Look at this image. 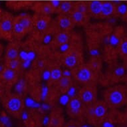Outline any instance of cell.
<instances>
[{"label":"cell","mask_w":127,"mask_h":127,"mask_svg":"<svg viewBox=\"0 0 127 127\" xmlns=\"http://www.w3.org/2000/svg\"><path fill=\"white\" fill-rule=\"evenodd\" d=\"M104 98L108 105L120 106L127 102V85H117L108 88L104 93Z\"/></svg>","instance_id":"1"},{"label":"cell","mask_w":127,"mask_h":127,"mask_svg":"<svg viewBox=\"0 0 127 127\" xmlns=\"http://www.w3.org/2000/svg\"><path fill=\"white\" fill-rule=\"evenodd\" d=\"M33 27V17L26 13L17 15L13 18V36L15 40H19L30 31Z\"/></svg>","instance_id":"2"},{"label":"cell","mask_w":127,"mask_h":127,"mask_svg":"<svg viewBox=\"0 0 127 127\" xmlns=\"http://www.w3.org/2000/svg\"><path fill=\"white\" fill-rule=\"evenodd\" d=\"M3 102L7 111L13 115H18L22 113L24 103L20 95L5 93L3 95Z\"/></svg>","instance_id":"3"},{"label":"cell","mask_w":127,"mask_h":127,"mask_svg":"<svg viewBox=\"0 0 127 127\" xmlns=\"http://www.w3.org/2000/svg\"><path fill=\"white\" fill-rule=\"evenodd\" d=\"M18 71L13 70L6 67L0 72V91L2 93V95L5 93L8 92L11 88L15 85L18 81Z\"/></svg>","instance_id":"4"},{"label":"cell","mask_w":127,"mask_h":127,"mask_svg":"<svg viewBox=\"0 0 127 127\" xmlns=\"http://www.w3.org/2000/svg\"><path fill=\"white\" fill-rule=\"evenodd\" d=\"M75 69L74 75L78 81L85 85L95 83L97 72L93 71L89 65H80Z\"/></svg>","instance_id":"5"},{"label":"cell","mask_w":127,"mask_h":127,"mask_svg":"<svg viewBox=\"0 0 127 127\" xmlns=\"http://www.w3.org/2000/svg\"><path fill=\"white\" fill-rule=\"evenodd\" d=\"M14 17L8 12H3L0 19V38L7 41H12Z\"/></svg>","instance_id":"6"},{"label":"cell","mask_w":127,"mask_h":127,"mask_svg":"<svg viewBox=\"0 0 127 127\" xmlns=\"http://www.w3.org/2000/svg\"><path fill=\"white\" fill-rule=\"evenodd\" d=\"M81 53L79 51L76 49H71L70 47L69 50L67 53H65V56L63 58V63L64 65L70 69H75L81 64L80 59H81Z\"/></svg>","instance_id":"7"},{"label":"cell","mask_w":127,"mask_h":127,"mask_svg":"<svg viewBox=\"0 0 127 127\" xmlns=\"http://www.w3.org/2000/svg\"><path fill=\"white\" fill-rule=\"evenodd\" d=\"M96 97V88L94 84L87 85L79 92V98L86 104H91Z\"/></svg>","instance_id":"8"},{"label":"cell","mask_w":127,"mask_h":127,"mask_svg":"<svg viewBox=\"0 0 127 127\" xmlns=\"http://www.w3.org/2000/svg\"><path fill=\"white\" fill-rule=\"evenodd\" d=\"M31 9L35 11L36 13L44 15H51L54 13L56 10L51 5L49 1H37L33 2Z\"/></svg>","instance_id":"9"},{"label":"cell","mask_w":127,"mask_h":127,"mask_svg":"<svg viewBox=\"0 0 127 127\" xmlns=\"http://www.w3.org/2000/svg\"><path fill=\"white\" fill-rule=\"evenodd\" d=\"M51 17L48 15L36 13L33 17V27L39 31H44L47 29L51 23Z\"/></svg>","instance_id":"10"},{"label":"cell","mask_w":127,"mask_h":127,"mask_svg":"<svg viewBox=\"0 0 127 127\" xmlns=\"http://www.w3.org/2000/svg\"><path fill=\"white\" fill-rule=\"evenodd\" d=\"M57 23L62 31H70L75 25L69 15H59Z\"/></svg>","instance_id":"11"},{"label":"cell","mask_w":127,"mask_h":127,"mask_svg":"<svg viewBox=\"0 0 127 127\" xmlns=\"http://www.w3.org/2000/svg\"><path fill=\"white\" fill-rule=\"evenodd\" d=\"M69 16L71 17L75 25H84L89 22L90 15L89 13H85L73 9V10L69 14Z\"/></svg>","instance_id":"12"},{"label":"cell","mask_w":127,"mask_h":127,"mask_svg":"<svg viewBox=\"0 0 127 127\" xmlns=\"http://www.w3.org/2000/svg\"><path fill=\"white\" fill-rule=\"evenodd\" d=\"M115 13H117V5L113 3V1H102L100 17L102 18L110 17L114 15Z\"/></svg>","instance_id":"13"},{"label":"cell","mask_w":127,"mask_h":127,"mask_svg":"<svg viewBox=\"0 0 127 127\" xmlns=\"http://www.w3.org/2000/svg\"><path fill=\"white\" fill-rule=\"evenodd\" d=\"M19 45L17 40L11 41L5 51V60L19 58Z\"/></svg>","instance_id":"14"},{"label":"cell","mask_w":127,"mask_h":127,"mask_svg":"<svg viewBox=\"0 0 127 127\" xmlns=\"http://www.w3.org/2000/svg\"><path fill=\"white\" fill-rule=\"evenodd\" d=\"M68 108L70 115L72 116H77L81 112L82 101L78 97H73L69 100Z\"/></svg>","instance_id":"15"},{"label":"cell","mask_w":127,"mask_h":127,"mask_svg":"<svg viewBox=\"0 0 127 127\" xmlns=\"http://www.w3.org/2000/svg\"><path fill=\"white\" fill-rule=\"evenodd\" d=\"M102 3V1H99V0H93V1H88L89 15H91L93 17H100Z\"/></svg>","instance_id":"16"},{"label":"cell","mask_w":127,"mask_h":127,"mask_svg":"<svg viewBox=\"0 0 127 127\" xmlns=\"http://www.w3.org/2000/svg\"><path fill=\"white\" fill-rule=\"evenodd\" d=\"M33 2L30 1H17V0H11L7 1V6L9 8L13 10H20L21 9L27 8L31 7Z\"/></svg>","instance_id":"17"},{"label":"cell","mask_w":127,"mask_h":127,"mask_svg":"<svg viewBox=\"0 0 127 127\" xmlns=\"http://www.w3.org/2000/svg\"><path fill=\"white\" fill-rule=\"evenodd\" d=\"M75 2L69 0H65L61 1L60 5L57 9L59 15H69L73 10Z\"/></svg>","instance_id":"18"},{"label":"cell","mask_w":127,"mask_h":127,"mask_svg":"<svg viewBox=\"0 0 127 127\" xmlns=\"http://www.w3.org/2000/svg\"><path fill=\"white\" fill-rule=\"evenodd\" d=\"M93 115L92 118L101 119L105 116L107 111V107L104 102H98L93 106Z\"/></svg>","instance_id":"19"},{"label":"cell","mask_w":127,"mask_h":127,"mask_svg":"<svg viewBox=\"0 0 127 127\" xmlns=\"http://www.w3.org/2000/svg\"><path fill=\"white\" fill-rule=\"evenodd\" d=\"M118 52L125 63V67L127 68V37H123L118 47Z\"/></svg>","instance_id":"20"},{"label":"cell","mask_w":127,"mask_h":127,"mask_svg":"<svg viewBox=\"0 0 127 127\" xmlns=\"http://www.w3.org/2000/svg\"><path fill=\"white\" fill-rule=\"evenodd\" d=\"M57 85L59 91H61L62 93H65V92L67 93L69 88L72 86L71 77H62L57 82Z\"/></svg>","instance_id":"21"},{"label":"cell","mask_w":127,"mask_h":127,"mask_svg":"<svg viewBox=\"0 0 127 127\" xmlns=\"http://www.w3.org/2000/svg\"><path fill=\"white\" fill-rule=\"evenodd\" d=\"M69 31H62L58 32L55 36V43L57 45H61L65 43H68L70 39V34Z\"/></svg>","instance_id":"22"},{"label":"cell","mask_w":127,"mask_h":127,"mask_svg":"<svg viewBox=\"0 0 127 127\" xmlns=\"http://www.w3.org/2000/svg\"><path fill=\"white\" fill-rule=\"evenodd\" d=\"M5 66L13 70L18 71L21 66V60L19 58L5 60Z\"/></svg>","instance_id":"23"},{"label":"cell","mask_w":127,"mask_h":127,"mask_svg":"<svg viewBox=\"0 0 127 127\" xmlns=\"http://www.w3.org/2000/svg\"><path fill=\"white\" fill-rule=\"evenodd\" d=\"M14 87L15 91L16 92V93L21 95L25 91L27 85H26V82L24 79H19L16 82V83L15 84Z\"/></svg>","instance_id":"24"},{"label":"cell","mask_w":127,"mask_h":127,"mask_svg":"<svg viewBox=\"0 0 127 127\" xmlns=\"http://www.w3.org/2000/svg\"><path fill=\"white\" fill-rule=\"evenodd\" d=\"M74 9L79 11L85 13H89V7H88V1H77L75 2Z\"/></svg>","instance_id":"25"},{"label":"cell","mask_w":127,"mask_h":127,"mask_svg":"<svg viewBox=\"0 0 127 127\" xmlns=\"http://www.w3.org/2000/svg\"><path fill=\"white\" fill-rule=\"evenodd\" d=\"M88 65L93 71H96L97 73H98V71H100V69H101V67H102L101 61L98 58V57H93L91 59V61H90L89 64H88Z\"/></svg>","instance_id":"26"},{"label":"cell","mask_w":127,"mask_h":127,"mask_svg":"<svg viewBox=\"0 0 127 127\" xmlns=\"http://www.w3.org/2000/svg\"><path fill=\"white\" fill-rule=\"evenodd\" d=\"M63 77L62 71L59 68H54L51 70V79L53 82H57Z\"/></svg>","instance_id":"27"},{"label":"cell","mask_w":127,"mask_h":127,"mask_svg":"<svg viewBox=\"0 0 127 127\" xmlns=\"http://www.w3.org/2000/svg\"><path fill=\"white\" fill-rule=\"evenodd\" d=\"M25 105L29 107V108H39L41 107V104L39 102H36L35 100L31 98H27L25 100Z\"/></svg>","instance_id":"28"},{"label":"cell","mask_w":127,"mask_h":127,"mask_svg":"<svg viewBox=\"0 0 127 127\" xmlns=\"http://www.w3.org/2000/svg\"><path fill=\"white\" fill-rule=\"evenodd\" d=\"M117 13L125 17L127 15V5L121 3L117 5Z\"/></svg>","instance_id":"29"},{"label":"cell","mask_w":127,"mask_h":127,"mask_svg":"<svg viewBox=\"0 0 127 127\" xmlns=\"http://www.w3.org/2000/svg\"><path fill=\"white\" fill-rule=\"evenodd\" d=\"M49 89L47 86H42L41 89V92H40V97H41V100H45L47 99L49 95Z\"/></svg>","instance_id":"30"},{"label":"cell","mask_w":127,"mask_h":127,"mask_svg":"<svg viewBox=\"0 0 127 127\" xmlns=\"http://www.w3.org/2000/svg\"><path fill=\"white\" fill-rule=\"evenodd\" d=\"M0 123L3 124L5 127H10L11 126L10 119L5 115H2L0 117Z\"/></svg>","instance_id":"31"},{"label":"cell","mask_w":127,"mask_h":127,"mask_svg":"<svg viewBox=\"0 0 127 127\" xmlns=\"http://www.w3.org/2000/svg\"><path fill=\"white\" fill-rule=\"evenodd\" d=\"M69 100H70V97L69 96V95L67 94H63V95L60 96L59 101L61 104L65 106V105H67L69 104Z\"/></svg>","instance_id":"32"},{"label":"cell","mask_w":127,"mask_h":127,"mask_svg":"<svg viewBox=\"0 0 127 127\" xmlns=\"http://www.w3.org/2000/svg\"><path fill=\"white\" fill-rule=\"evenodd\" d=\"M59 47V49H60L61 51L63 53H67L69 50V49L71 47V45H70V44L68 42V43L62 44V45H61Z\"/></svg>","instance_id":"33"},{"label":"cell","mask_w":127,"mask_h":127,"mask_svg":"<svg viewBox=\"0 0 127 127\" xmlns=\"http://www.w3.org/2000/svg\"><path fill=\"white\" fill-rule=\"evenodd\" d=\"M76 91H77L76 88H75V87H73V86H71V87L69 88V89L67 90V94L69 95V96L70 98H73V97H75V96Z\"/></svg>","instance_id":"34"},{"label":"cell","mask_w":127,"mask_h":127,"mask_svg":"<svg viewBox=\"0 0 127 127\" xmlns=\"http://www.w3.org/2000/svg\"><path fill=\"white\" fill-rule=\"evenodd\" d=\"M42 79L44 81H49L51 79V70H45L42 73Z\"/></svg>","instance_id":"35"},{"label":"cell","mask_w":127,"mask_h":127,"mask_svg":"<svg viewBox=\"0 0 127 127\" xmlns=\"http://www.w3.org/2000/svg\"><path fill=\"white\" fill-rule=\"evenodd\" d=\"M61 1H59V0H52V1H50L49 2H50L51 5H52L53 7L57 11V9H58V7L60 5Z\"/></svg>","instance_id":"36"},{"label":"cell","mask_w":127,"mask_h":127,"mask_svg":"<svg viewBox=\"0 0 127 127\" xmlns=\"http://www.w3.org/2000/svg\"><path fill=\"white\" fill-rule=\"evenodd\" d=\"M36 57V54L34 52V51H28L27 52V60L31 61H33L35 59Z\"/></svg>","instance_id":"37"},{"label":"cell","mask_w":127,"mask_h":127,"mask_svg":"<svg viewBox=\"0 0 127 127\" xmlns=\"http://www.w3.org/2000/svg\"><path fill=\"white\" fill-rule=\"evenodd\" d=\"M43 43L45 44L50 43L51 41H52V36L50 34H47L46 35L44 36L43 37Z\"/></svg>","instance_id":"38"},{"label":"cell","mask_w":127,"mask_h":127,"mask_svg":"<svg viewBox=\"0 0 127 127\" xmlns=\"http://www.w3.org/2000/svg\"><path fill=\"white\" fill-rule=\"evenodd\" d=\"M31 61H29V60H25V61H23L21 62V66L24 69H28L31 65Z\"/></svg>","instance_id":"39"},{"label":"cell","mask_w":127,"mask_h":127,"mask_svg":"<svg viewBox=\"0 0 127 127\" xmlns=\"http://www.w3.org/2000/svg\"><path fill=\"white\" fill-rule=\"evenodd\" d=\"M99 51L96 48H93L90 50V54L93 57H96L99 55Z\"/></svg>","instance_id":"40"},{"label":"cell","mask_w":127,"mask_h":127,"mask_svg":"<svg viewBox=\"0 0 127 127\" xmlns=\"http://www.w3.org/2000/svg\"><path fill=\"white\" fill-rule=\"evenodd\" d=\"M62 75L63 77H71L72 75V73L71 71L69 69H65L63 71H62Z\"/></svg>","instance_id":"41"},{"label":"cell","mask_w":127,"mask_h":127,"mask_svg":"<svg viewBox=\"0 0 127 127\" xmlns=\"http://www.w3.org/2000/svg\"><path fill=\"white\" fill-rule=\"evenodd\" d=\"M102 127H115V126L113 123H111L110 122L106 121L102 124Z\"/></svg>","instance_id":"42"},{"label":"cell","mask_w":127,"mask_h":127,"mask_svg":"<svg viewBox=\"0 0 127 127\" xmlns=\"http://www.w3.org/2000/svg\"><path fill=\"white\" fill-rule=\"evenodd\" d=\"M21 119H23V120H24V121H27V119H28V118H29V115H28V114H27L26 112H22L21 114Z\"/></svg>","instance_id":"43"},{"label":"cell","mask_w":127,"mask_h":127,"mask_svg":"<svg viewBox=\"0 0 127 127\" xmlns=\"http://www.w3.org/2000/svg\"><path fill=\"white\" fill-rule=\"evenodd\" d=\"M40 108H41L42 110H48L49 108H50V106L48 104H45V103H44L42 105H41V107Z\"/></svg>","instance_id":"44"},{"label":"cell","mask_w":127,"mask_h":127,"mask_svg":"<svg viewBox=\"0 0 127 127\" xmlns=\"http://www.w3.org/2000/svg\"><path fill=\"white\" fill-rule=\"evenodd\" d=\"M49 123H50V119H49L48 117H45L43 119V124L44 125H49Z\"/></svg>","instance_id":"45"},{"label":"cell","mask_w":127,"mask_h":127,"mask_svg":"<svg viewBox=\"0 0 127 127\" xmlns=\"http://www.w3.org/2000/svg\"><path fill=\"white\" fill-rule=\"evenodd\" d=\"M3 53V46L0 43V57L1 56V55H2Z\"/></svg>","instance_id":"46"},{"label":"cell","mask_w":127,"mask_h":127,"mask_svg":"<svg viewBox=\"0 0 127 127\" xmlns=\"http://www.w3.org/2000/svg\"><path fill=\"white\" fill-rule=\"evenodd\" d=\"M3 13V11L0 8V19H1V16H2Z\"/></svg>","instance_id":"47"},{"label":"cell","mask_w":127,"mask_h":127,"mask_svg":"<svg viewBox=\"0 0 127 127\" xmlns=\"http://www.w3.org/2000/svg\"><path fill=\"white\" fill-rule=\"evenodd\" d=\"M81 127H90V126H89V125H83V126H81Z\"/></svg>","instance_id":"48"},{"label":"cell","mask_w":127,"mask_h":127,"mask_svg":"<svg viewBox=\"0 0 127 127\" xmlns=\"http://www.w3.org/2000/svg\"><path fill=\"white\" fill-rule=\"evenodd\" d=\"M75 127V126H69V127Z\"/></svg>","instance_id":"49"}]
</instances>
